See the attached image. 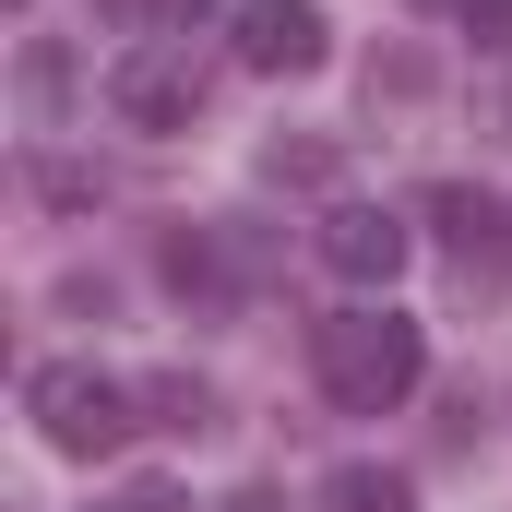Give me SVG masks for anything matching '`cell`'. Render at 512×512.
I'll use <instances>...</instances> for the list:
<instances>
[{
  "label": "cell",
  "instance_id": "cell-1",
  "mask_svg": "<svg viewBox=\"0 0 512 512\" xmlns=\"http://www.w3.org/2000/svg\"><path fill=\"white\" fill-rule=\"evenodd\" d=\"M310 370H322V405H346V417H393L417 370H429V334L382 310V298H358V310H334V322H310Z\"/></svg>",
  "mask_w": 512,
  "mask_h": 512
},
{
  "label": "cell",
  "instance_id": "cell-2",
  "mask_svg": "<svg viewBox=\"0 0 512 512\" xmlns=\"http://www.w3.org/2000/svg\"><path fill=\"white\" fill-rule=\"evenodd\" d=\"M24 417L48 429V453H72V465H108L131 429H143V393L108 382V370H84V358H48V370L24 382Z\"/></svg>",
  "mask_w": 512,
  "mask_h": 512
},
{
  "label": "cell",
  "instance_id": "cell-3",
  "mask_svg": "<svg viewBox=\"0 0 512 512\" xmlns=\"http://www.w3.org/2000/svg\"><path fill=\"white\" fill-rule=\"evenodd\" d=\"M108 108H120L131 131H191V108H203V60L167 48V36H143V48H120V72H108Z\"/></svg>",
  "mask_w": 512,
  "mask_h": 512
},
{
  "label": "cell",
  "instance_id": "cell-4",
  "mask_svg": "<svg viewBox=\"0 0 512 512\" xmlns=\"http://www.w3.org/2000/svg\"><path fill=\"white\" fill-rule=\"evenodd\" d=\"M405 262H417V227H405L393 203H334V215H322V274H346L358 298H382Z\"/></svg>",
  "mask_w": 512,
  "mask_h": 512
},
{
  "label": "cell",
  "instance_id": "cell-5",
  "mask_svg": "<svg viewBox=\"0 0 512 512\" xmlns=\"http://www.w3.org/2000/svg\"><path fill=\"white\" fill-rule=\"evenodd\" d=\"M334 60V24H322V0H239V72H322Z\"/></svg>",
  "mask_w": 512,
  "mask_h": 512
},
{
  "label": "cell",
  "instance_id": "cell-6",
  "mask_svg": "<svg viewBox=\"0 0 512 512\" xmlns=\"http://www.w3.org/2000/svg\"><path fill=\"white\" fill-rule=\"evenodd\" d=\"M429 227H441V239L465 251V274H477V262H501V251H512V215H501V203H489V191H429Z\"/></svg>",
  "mask_w": 512,
  "mask_h": 512
},
{
  "label": "cell",
  "instance_id": "cell-7",
  "mask_svg": "<svg viewBox=\"0 0 512 512\" xmlns=\"http://www.w3.org/2000/svg\"><path fill=\"white\" fill-rule=\"evenodd\" d=\"M239 262H251V251H239V239H215V227H179V239H167V286L215 310V298L239 286Z\"/></svg>",
  "mask_w": 512,
  "mask_h": 512
},
{
  "label": "cell",
  "instance_id": "cell-8",
  "mask_svg": "<svg viewBox=\"0 0 512 512\" xmlns=\"http://www.w3.org/2000/svg\"><path fill=\"white\" fill-rule=\"evenodd\" d=\"M346 179V143H322V131H274L262 143V191H334Z\"/></svg>",
  "mask_w": 512,
  "mask_h": 512
},
{
  "label": "cell",
  "instance_id": "cell-9",
  "mask_svg": "<svg viewBox=\"0 0 512 512\" xmlns=\"http://www.w3.org/2000/svg\"><path fill=\"white\" fill-rule=\"evenodd\" d=\"M310 512H417V489H405L393 465H334V477H322V501H310Z\"/></svg>",
  "mask_w": 512,
  "mask_h": 512
},
{
  "label": "cell",
  "instance_id": "cell-10",
  "mask_svg": "<svg viewBox=\"0 0 512 512\" xmlns=\"http://www.w3.org/2000/svg\"><path fill=\"white\" fill-rule=\"evenodd\" d=\"M143 393V429H179V441H203L215 429V393L191 382V370H167V382H131Z\"/></svg>",
  "mask_w": 512,
  "mask_h": 512
},
{
  "label": "cell",
  "instance_id": "cell-11",
  "mask_svg": "<svg viewBox=\"0 0 512 512\" xmlns=\"http://www.w3.org/2000/svg\"><path fill=\"white\" fill-rule=\"evenodd\" d=\"M108 24H131V36H167V24H191V12H215V0H96Z\"/></svg>",
  "mask_w": 512,
  "mask_h": 512
},
{
  "label": "cell",
  "instance_id": "cell-12",
  "mask_svg": "<svg viewBox=\"0 0 512 512\" xmlns=\"http://www.w3.org/2000/svg\"><path fill=\"white\" fill-rule=\"evenodd\" d=\"M60 96H72V60H60V48H24V108H36V120H48V108H60Z\"/></svg>",
  "mask_w": 512,
  "mask_h": 512
},
{
  "label": "cell",
  "instance_id": "cell-13",
  "mask_svg": "<svg viewBox=\"0 0 512 512\" xmlns=\"http://www.w3.org/2000/svg\"><path fill=\"white\" fill-rule=\"evenodd\" d=\"M370 96H429V60H417V48H393V60H370Z\"/></svg>",
  "mask_w": 512,
  "mask_h": 512
},
{
  "label": "cell",
  "instance_id": "cell-14",
  "mask_svg": "<svg viewBox=\"0 0 512 512\" xmlns=\"http://www.w3.org/2000/svg\"><path fill=\"white\" fill-rule=\"evenodd\" d=\"M453 24H465L477 48H512V0H453Z\"/></svg>",
  "mask_w": 512,
  "mask_h": 512
},
{
  "label": "cell",
  "instance_id": "cell-15",
  "mask_svg": "<svg viewBox=\"0 0 512 512\" xmlns=\"http://www.w3.org/2000/svg\"><path fill=\"white\" fill-rule=\"evenodd\" d=\"M120 512H191L179 489H120Z\"/></svg>",
  "mask_w": 512,
  "mask_h": 512
},
{
  "label": "cell",
  "instance_id": "cell-16",
  "mask_svg": "<svg viewBox=\"0 0 512 512\" xmlns=\"http://www.w3.org/2000/svg\"><path fill=\"white\" fill-rule=\"evenodd\" d=\"M489 131H501V143H512V72H501V84H489Z\"/></svg>",
  "mask_w": 512,
  "mask_h": 512
},
{
  "label": "cell",
  "instance_id": "cell-17",
  "mask_svg": "<svg viewBox=\"0 0 512 512\" xmlns=\"http://www.w3.org/2000/svg\"><path fill=\"white\" fill-rule=\"evenodd\" d=\"M227 512H286V501H274V489H239V501H227Z\"/></svg>",
  "mask_w": 512,
  "mask_h": 512
}]
</instances>
